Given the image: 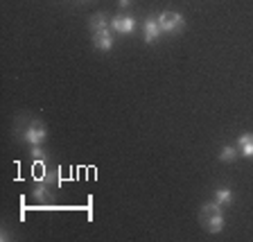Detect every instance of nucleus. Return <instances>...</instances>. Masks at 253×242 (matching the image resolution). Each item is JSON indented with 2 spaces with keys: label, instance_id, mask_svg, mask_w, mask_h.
<instances>
[{
  "label": "nucleus",
  "instance_id": "f257e3e1",
  "mask_svg": "<svg viewBox=\"0 0 253 242\" xmlns=\"http://www.w3.org/2000/svg\"><path fill=\"white\" fill-rule=\"evenodd\" d=\"M199 222H201V227H204L208 233H219L221 229H224V215H221L219 204L212 201V204L201 206Z\"/></svg>",
  "mask_w": 253,
  "mask_h": 242
},
{
  "label": "nucleus",
  "instance_id": "f03ea898",
  "mask_svg": "<svg viewBox=\"0 0 253 242\" xmlns=\"http://www.w3.org/2000/svg\"><path fill=\"white\" fill-rule=\"evenodd\" d=\"M45 136H47V132H45V125H43L41 120H30L27 122V127L21 132V141H25L27 145H43L45 143Z\"/></svg>",
  "mask_w": 253,
  "mask_h": 242
},
{
  "label": "nucleus",
  "instance_id": "7ed1b4c3",
  "mask_svg": "<svg viewBox=\"0 0 253 242\" xmlns=\"http://www.w3.org/2000/svg\"><path fill=\"white\" fill-rule=\"evenodd\" d=\"M158 23H161V30L165 34H176V32H181L185 27L183 16L176 14V11H163V14L158 16Z\"/></svg>",
  "mask_w": 253,
  "mask_h": 242
},
{
  "label": "nucleus",
  "instance_id": "20e7f679",
  "mask_svg": "<svg viewBox=\"0 0 253 242\" xmlns=\"http://www.w3.org/2000/svg\"><path fill=\"white\" fill-rule=\"evenodd\" d=\"M111 27H113V32H118V34H131L133 30H136V21H133L131 16H113L111 18Z\"/></svg>",
  "mask_w": 253,
  "mask_h": 242
},
{
  "label": "nucleus",
  "instance_id": "39448f33",
  "mask_svg": "<svg viewBox=\"0 0 253 242\" xmlns=\"http://www.w3.org/2000/svg\"><path fill=\"white\" fill-rule=\"evenodd\" d=\"M161 34H163V30H161L158 16H149L145 21V43H156Z\"/></svg>",
  "mask_w": 253,
  "mask_h": 242
},
{
  "label": "nucleus",
  "instance_id": "423d86ee",
  "mask_svg": "<svg viewBox=\"0 0 253 242\" xmlns=\"http://www.w3.org/2000/svg\"><path fill=\"white\" fill-rule=\"evenodd\" d=\"M93 46L97 50H111L113 48V37H111V27H104V30L93 32Z\"/></svg>",
  "mask_w": 253,
  "mask_h": 242
},
{
  "label": "nucleus",
  "instance_id": "0eeeda50",
  "mask_svg": "<svg viewBox=\"0 0 253 242\" xmlns=\"http://www.w3.org/2000/svg\"><path fill=\"white\" fill-rule=\"evenodd\" d=\"M237 147H240V152L247 158H251L253 156V134H242V136L237 138Z\"/></svg>",
  "mask_w": 253,
  "mask_h": 242
},
{
  "label": "nucleus",
  "instance_id": "6e6552de",
  "mask_svg": "<svg viewBox=\"0 0 253 242\" xmlns=\"http://www.w3.org/2000/svg\"><path fill=\"white\" fill-rule=\"evenodd\" d=\"M88 25H90V32L104 30V27H109V16H106V14H102V11H100V14H95L93 18H90V23H88Z\"/></svg>",
  "mask_w": 253,
  "mask_h": 242
},
{
  "label": "nucleus",
  "instance_id": "1a4fd4ad",
  "mask_svg": "<svg viewBox=\"0 0 253 242\" xmlns=\"http://www.w3.org/2000/svg\"><path fill=\"white\" fill-rule=\"evenodd\" d=\"M34 197H37L41 204H50V201H52V193L45 188V184H39L37 188H34Z\"/></svg>",
  "mask_w": 253,
  "mask_h": 242
},
{
  "label": "nucleus",
  "instance_id": "9d476101",
  "mask_svg": "<svg viewBox=\"0 0 253 242\" xmlns=\"http://www.w3.org/2000/svg\"><path fill=\"white\" fill-rule=\"evenodd\" d=\"M215 201L219 206H228L233 201V193L228 188H219V190H215Z\"/></svg>",
  "mask_w": 253,
  "mask_h": 242
},
{
  "label": "nucleus",
  "instance_id": "9b49d317",
  "mask_svg": "<svg viewBox=\"0 0 253 242\" xmlns=\"http://www.w3.org/2000/svg\"><path fill=\"white\" fill-rule=\"evenodd\" d=\"M237 158V149L233 147V145H226V147L219 152V161L221 163H228V161H235Z\"/></svg>",
  "mask_w": 253,
  "mask_h": 242
},
{
  "label": "nucleus",
  "instance_id": "f8f14e48",
  "mask_svg": "<svg viewBox=\"0 0 253 242\" xmlns=\"http://www.w3.org/2000/svg\"><path fill=\"white\" fill-rule=\"evenodd\" d=\"M32 156H34V161H37V163H43V161H45V152H43V147L41 145H32Z\"/></svg>",
  "mask_w": 253,
  "mask_h": 242
},
{
  "label": "nucleus",
  "instance_id": "ddd939ff",
  "mask_svg": "<svg viewBox=\"0 0 253 242\" xmlns=\"http://www.w3.org/2000/svg\"><path fill=\"white\" fill-rule=\"evenodd\" d=\"M118 5H120V7H129V5H131V0H118Z\"/></svg>",
  "mask_w": 253,
  "mask_h": 242
}]
</instances>
